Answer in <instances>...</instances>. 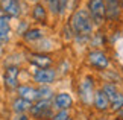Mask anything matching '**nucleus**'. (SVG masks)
<instances>
[{"mask_svg":"<svg viewBox=\"0 0 123 120\" xmlns=\"http://www.w3.org/2000/svg\"><path fill=\"white\" fill-rule=\"evenodd\" d=\"M32 102L29 100L20 97V96H14L11 99V103H9V107H11V111L14 114H29L31 108H32Z\"/></svg>","mask_w":123,"mask_h":120,"instance_id":"17","label":"nucleus"},{"mask_svg":"<svg viewBox=\"0 0 123 120\" xmlns=\"http://www.w3.org/2000/svg\"><path fill=\"white\" fill-rule=\"evenodd\" d=\"M3 55H5V47H3V46H0V59L3 58Z\"/></svg>","mask_w":123,"mask_h":120,"instance_id":"30","label":"nucleus"},{"mask_svg":"<svg viewBox=\"0 0 123 120\" xmlns=\"http://www.w3.org/2000/svg\"><path fill=\"white\" fill-rule=\"evenodd\" d=\"M122 33H123V31H122Z\"/></svg>","mask_w":123,"mask_h":120,"instance_id":"37","label":"nucleus"},{"mask_svg":"<svg viewBox=\"0 0 123 120\" xmlns=\"http://www.w3.org/2000/svg\"><path fill=\"white\" fill-rule=\"evenodd\" d=\"M31 23H32L31 18H27V17H21L20 20H17V25H15V27H14V35H17V37L21 38L26 33V31L32 26Z\"/></svg>","mask_w":123,"mask_h":120,"instance_id":"19","label":"nucleus"},{"mask_svg":"<svg viewBox=\"0 0 123 120\" xmlns=\"http://www.w3.org/2000/svg\"><path fill=\"white\" fill-rule=\"evenodd\" d=\"M3 15H5V14L2 12V9H0V17H3Z\"/></svg>","mask_w":123,"mask_h":120,"instance_id":"32","label":"nucleus"},{"mask_svg":"<svg viewBox=\"0 0 123 120\" xmlns=\"http://www.w3.org/2000/svg\"><path fill=\"white\" fill-rule=\"evenodd\" d=\"M70 117V109H58V111L53 113V117L52 120H68Z\"/></svg>","mask_w":123,"mask_h":120,"instance_id":"27","label":"nucleus"},{"mask_svg":"<svg viewBox=\"0 0 123 120\" xmlns=\"http://www.w3.org/2000/svg\"><path fill=\"white\" fill-rule=\"evenodd\" d=\"M61 37H62V40L65 43H73L74 41V37H76V33H74L73 27L70 26L68 21L62 23V27H61Z\"/></svg>","mask_w":123,"mask_h":120,"instance_id":"20","label":"nucleus"},{"mask_svg":"<svg viewBox=\"0 0 123 120\" xmlns=\"http://www.w3.org/2000/svg\"><path fill=\"white\" fill-rule=\"evenodd\" d=\"M70 69H72V65H70V61L68 59H62L59 62L58 65H56V70H58L59 75H68L70 73Z\"/></svg>","mask_w":123,"mask_h":120,"instance_id":"26","label":"nucleus"},{"mask_svg":"<svg viewBox=\"0 0 123 120\" xmlns=\"http://www.w3.org/2000/svg\"><path fill=\"white\" fill-rule=\"evenodd\" d=\"M11 120H29V114H15Z\"/></svg>","mask_w":123,"mask_h":120,"instance_id":"29","label":"nucleus"},{"mask_svg":"<svg viewBox=\"0 0 123 120\" xmlns=\"http://www.w3.org/2000/svg\"><path fill=\"white\" fill-rule=\"evenodd\" d=\"M15 96H20V97L29 100V102H37L40 100V96H38V85L35 84H20V87L17 88L15 91Z\"/></svg>","mask_w":123,"mask_h":120,"instance_id":"14","label":"nucleus"},{"mask_svg":"<svg viewBox=\"0 0 123 120\" xmlns=\"http://www.w3.org/2000/svg\"><path fill=\"white\" fill-rule=\"evenodd\" d=\"M56 91L53 90L52 85H38V96L43 100H52Z\"/></svg>","mask_w":123,"mask_h":120,"instance_id":"22","label":"nucleus"},{"mask_svg":"<svg viewBox=\"0 0 123 120\" xmlns=\"http://www.w3.org/2000/svg\"><path fill=\"white\" fill-rule=\"evenodd\" d=\"M47 9H49L52 17H59V0H44Z\"/></svg>","mask_w":123,"mask_h":120,"instance_id":"24","label":"nucleus"},{"mask_svg":"<svg viewBox=\"0 0 123 120\" xmlns=\"http://www.w3.org/2000/svg\"><path fill=\"white\" fill-rule=\"evenodd\" d=\"M29 5H32V3H37V2H44V0H26Z\"/></svg>","mask_w":123,"mask_h":120,"instance_id":"31","label":"nucleus"},{"mask_svg":"<svg viewBox=\"0 0 123 120\" xmlns=\"http://www.w3.org/2000/svg\"><path fill=\"white\" fill-rule=\"evenodd\" d=\"M85 61L91 69L99 71H105L111 65V58L103 49H90L85 55Z\"/></svg>","mask_w":123,"mask_h":120,"instance_id":"4","label":"nucleus"},{"mask_svg":"<svg viewBox=\"0 0 123 120\" xmlns=\"http://www.w3.org/2000/svg\"><path fill=\"white\" fill-rule=\"evenodd\" d=\"M85 8L91 14V18L94 21L96 29L106 23V8H105V0H85Z\"/></svg>","mask_w":123,"mask_h":120,"instance_id":"6","label":"nucleus"},{"mask_svg":"<svg viewBox=\"0 0 123 120\" xmlns=\"http://www.w3.org/2000/svg\"><path fill=\"white\" fill-rule=\"evenodd\" d=\"M68 120H73V119H72V117H70V119H68Z\"/></svg>","mask_w":123,"mask_h":120,"instance_id":"34","label":"nucleus"},{"mask_svg":"<svg viewBox=\"0 0 123 120\" xmlns=\"http://www.w3.org/2000/svg\"><path fill=\"white\" fill-rule=\"evenodd\" d=\"M26 62L31 64L34 69H52L55 65V58L50 53L31 52L26 55Z\"/></svg>","mask_w":123,"mask_h":120,"instance_id":"10","label":"nucleus"},{"mask_svg":"<svg viewBox=\"0 0 123 120\" xmlns=\"http://www.w3.org/2000/svg\"><path fill=\"white\" fill-rule=\"evenodd\" d=\"M105 44V37L102 35L100 32H94L93 35H91V38H90V47L91 49H100V46H103Z\"/></svg>","mask_w":123,"mask_h":120,"instance_id":"23","label":"nucleus"},{"mask_svg":"<svg viewBox=\"0 0 123 120\" xmlns=\"http://www.w3.org/2000/svg\"><path fill=\"white\" fill-rule=\"evenodd\" d=\"M67 11H70V0H59V17L58 18H64Z\"/></svg>","mask_w":123,"mask_h":120,"instance_id":"28","label":"nucleus"},{"mask_svg":"<svg viewBox=\"0 0 123 120\" xmlns=\"http://www.w3.org/2000/svg\"><path fill=\"white\" fill-rule=\"evenodd\" d=\"M47 37V32L44 27H41V26H31L29 29L26 31V33L21 37V41L25 43V44L27 46H32V44H35V43H38L40 40H43V38H46Z\"/></svg>","mask_w":123,"mask_h":120,"instance_id":"13","label":"nucleus"},{"mask_svg":"<svg viewBox=\"0 0 123 120\" xmlns=\"http://www.w3.org/2000/svg\"><path fill=\"white\" fill-rule=\"evenodd\" d=\"M67 21L73 27L76 35L91 37L96 32V26H94V21L91 18V14L88 12V9L85 6H78L74 11H72Z\"/></svg>","mask_w":123,"mask_h":120,"instance_id":"1","label":"nucleus"},{"mask_svg":"<svg viewBox=\"0 0 123 120\" xmlns=\"http://www.w3.org/2000/svg\"><path fill=\"white\" fill-rule=\"evenodd\" d=\"M32 52H40V53H50L52 50L55 49V40L52 37L47 35L46 38H43V40H40L38 43H35V44L29 46Z\"/></svg>","mask_w":123,"mask_h":120,"instance_id":"18","label":"nucleus"},{"mask_svg":"<svg viewBox=\"0 0 123 120\" xmlns=\"http://www.w3.org/2000/svg\"><path fill=\"white\" fill-rule=\"evenodd\" d=\"M21 71H23L21 65H5L3 67V75H2L3 88L15 93L17 88L20 87V75H21Z\"/></svg>","mask_w":123,"mask_h":120,"instance_id":"5","label":"nucleus"},{"mask_svg":"<svg viewBox=\"0 0 123 120\" xmlns=\"http://www.w3.org/2000/svg\"><path fill=\"white\" fill-rule=\"evenodd\" d=\"M0 120H2V116H0Z\"/></svg>","mask_w":123,"mask_h":120,"instance_id":"35","label":"nucleus"},{"mask_svg":"<svg viewBox=\"0 0 123 120\" xmlns=\"http://www.w3.org/2000/svg\"><path fill=\"white\" fill-rule=\"evenodd\" d=\"M96 79L91 75H85L78 84V97L84 107H91L96 94Z\"/></svg>","mask_w":123,"mask_h":120,"instance_id":"3","label":"nucleus"},{"mask_svg":"<svg viewBox=\"0 0 123 120\" xmlns=\"http://www.w3.org/2000/svg\"><path fill=\"white\" fill-rule=\"evenodd\" d=\"M100 88L106 93V96L110 97V100H112L116 97L117 94H119V87H117V84L116 82H111V81H106V82H103L102 85H100Z\"/></svg>","mask_w":123,"mask_h":120,"instance_id":"21","label":"nucleus"},{"mask_svg":"<svg viewBox=\"0 0 123 120\" xmlns=\"http://www.w3.org/2000/svg\"><path fill=\"white\" fill-rule=\"evenodd\" d=\"M50 17L52 15H50V12H49V9H47L44 2H37V3L31 5L29 18L32 20V23H35L37 26H41V27L49 26Z\"/></svg>","mask_w":123,"mask_h":120,"instance_id":"7","label":"nucleus"},{"mask_svg":"<svg viewBox=\"0 0 123 120\" xmlns=\"http://www.w3.org/2000/svg\"><path fill=\"white\" fill-rule=\"evenodd\" d=\"M93 107L99 113H105V111H108V109H111V100H110V97H108L106 93L100 87L96 90L94 100H93Z\"/></svg>","mask_w":123,"mask_h":120,"instance_id":"16","label":"nucleus"},{"mask_svg":"<svg viewBox=\"0 0 123 120\" xmlns=\"http://www.w3.org/2000/svg\"><path fill=\"white\" fill-rule=\"evenodd\" d=\"M55 111L58 109H72L74 105V99L68 91H56V94L52 99Z\"/></svg>","mask_w":123,"mask_h":120,"instance_id":"12","label":"nucleus"},{"mask_svg":"<svg viewBox=\"0 0 123 120\" xmlns=\"http://www.w3.org/2000/svg\"><path fill=\"white\" fill-rule=\"evenodd\" d=\"M53 103H52V100H37V102H34V105H32L31 108V117L32 119H47V120H52V117H53Z\"/></svg>","mask_w":123,"mask_h":120,"instance_id":"9","label":"nucleus"},{"mask_svg":"<svg viewBox=\"0 0 123 120\" xmlns=\"http://www.w3.org/2000/svg\"><path fill=\"white\" fill-rule=\"evenodd\" d=\"M0 9L9 18L20 20L21 17L29 15L31 5L23 0H0Z\"/></svg>","mask_w":123,"mask_h":120,"instance_id":"2","label":"nucleus"},{"mask_svg":"<svg viewBox=\"0 0 123 120\" xmlns=\"http://www.w3.org/2000/svg\"><path fill=\"white\" fill-rule=\"evenodd\" d=\"M23 2H26V0H23Z\"/></svg>","mask_w":123,"mask_h":120,"instance_id":"36","label":"nucleus"},{"mask_svg":"<svg viewBox=\"0 0 123 120\" xmlns=\"http://www.w3.org/2000/svg\"><path fill=\"white\" fill-rule=\"evenodd\" d=\"M11 20L12 18H9L8 15L0 17V46L3 47L9 44V41L14 35V27L11 25Z\"/></svg>","mask_w":123,"mask_h":120,"instance_id":"15","label":"nucleus"},{"mask_svg":"<svg viewBox=\"0 0 123 120\" xmlns=\"http://www.w3.org/2000/svg\"><path fill=\"white\" fill-rule=\"evenodd\" d=\"M58 70L56 67L52 69H34L31 73V79L35 85H53L58 79Z\"/></svg>","mask_w":123,"mask_h":120,"instance_id":"8","label":"nucleus"},{"mask_svg":"<svg viewBox=\"0 0 123 120\" xmlns=\"http://www.w3.org/2000/svg\"><path fill=\"white\" fill-rule=\"evenodd\" d=\"M122 8H123V0H122Z\"/></svg>","mask_w":123,"mask_h":120,"instance_id":"33","label":"nucleus"},{"mask_svg":"<svg viewBox=\"0 0 123 120\" xmlns=\"http://www.w3.org/2000/svg\"><path fill=\"white\" fill-rule=\"evenodd\" d=\"M123 109V93L119 91V94L111 100V111L114 113H120Z\"/></svg>","mask_w":123,"mask_h":120,"instance_id":"25","label":"nucleus"},{"mask_svg":"<svg viewBox=\"0 0 123 120\" xmlns=\"http://www.w3.org/2000/svg\"><path fill=\"white\" fill-rule=\"evenodd\" d=\"M105 8H106V21L116 23L122 20L123 17L122 0H105Z\"/></svg>","mask_w":123,"mask_h":120,"instance_id":"11","label":"nucleus"}]
</instances>
